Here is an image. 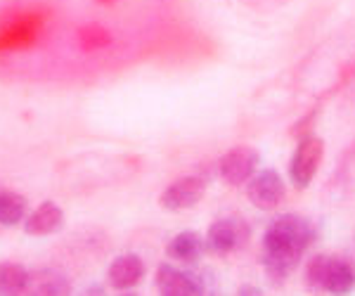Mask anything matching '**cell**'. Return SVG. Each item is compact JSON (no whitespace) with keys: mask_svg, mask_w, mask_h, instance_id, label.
<instances>
[{"mask_svg":"<svg viewBox=\"0 0 355 296\" xmlns=\"http://www.w3.org/2000/svg\"><path fill=\"white\" fill-rule=\"evenodd\" d=\"M315 240L311 220L296 214H284L275 218L263 237V265L272 282H284L299 268L303 254Z\"/></svg>","mask_w":355,"mask_h":296,"instance_id":"cell-1","label":"cell"},{"mask_svg":"<svg viewBox=\"0 0 355 296\" xmlns=\"http://www.w3.org/2000/svg\"><path fill=\"white\" fill-rule=\"evenodd\" d=\"M159 294L164 296H202L206 294V275L202 270H182L178 265L162 263L154 277Z\"/></svg>","mask_w":355,"mask_h":296,"instance_id":"cell-2","label":"cell"},{"mask_svg":"<svg viewBox=\"0 0 355 296\" xmlns=\"http://www.w3.org/2000/svg\"><path fill=\"white\" fill-rule=\"evenodd\" d=\"M249 242V225L242 218H220L206 232V249L216 256H227Z\"/></svg>","mask_w":355,"mask_h":296,"instance_id":"cell-3","label":"cell"},{"mask_svg":"<svg viewBox=\"0 0 355 296\" xmlns=\"http://www.w3.org/2000/svg\"><path fill=\"white\" fill-rule=\"evenodd\" d=\"M324 157V142L320 138H303L296 147L294 157H291V164H289V178L299 190L308 187L313 183L315 173L320 168V162Z\"/></svg>","mask_w":355,"mask_h":296,"instance_id":"cell-4","label":"cell"},{"mask_svg":"<svg viewBox=\"0 0 355 296\" xmlns=\"http://www.w3.org/2000/svg\"><path fill=\"white\" fill-rule=\"evenodd\" d=\"M246 197L261 211H272L284 199V180L275 168L254 173L246 183Z\"/></svg>","mask_w":355,"mask_h":296,"instance_id":"cell-5","label":"cell"},{"mask_svg":"<svg viewBox=\"0 0 355 296\" xmlns=\"http://www.w3.org/2000/svg\"><path fill=\"white\" fill-rule=\"evenodd\" d=\"M206 178H202V175H182L162 192L159 204L166 211H187V209L197 207L202 202Z\"/></svg>","mask_w":355,"mask_h":296,"instance_id":"cell-6","label":"cell"},{"mask_svg":"<svg viewBox=\"0 0 355 296\" xmlns=\"http://www.w3.org/2000/svg\"><path fill=\"white\" fill-rule=\"evenodd\" d=\"M259 159L261 157L254 147H246V145L234 147V150L220 157V162H218L220 178L232 187L246 185L251 175L256 173V168H259Z\"/></svg>","mask_w":355,"mask_h":296,"instance_id":"cell-7","label":"cell"},{"mask_svg":"<svg viewBox=\"0 0 355 296\" xmlns=\"http://www.w3.org/2000/svg\"><path fill=\"white\" fill-rule=\"evenodd\" d=\"M145 277V261L137 254H121L110 263L107 268V282L116 292H125V289H133L142 282Z\"/></svg>","mask_w":355,"mask_h":296,"instance_id":"cell-8","label":"cell"},{"mask_svg":"<svg viewBox=\"0 0 355 296\" xmlns=\"http://www.w3.org/2000/svg\"><path fill=\"white\" fill-rule=\"evenodd\" d=\"M64 227V211L55 202H43L36 211L26 214L24 232L31 237H45Z\"/></svg>","mask_w":355,"mask_h":296,"instance_id":"cell-9","label":"cell"},{"mask_svg":"<svg viewBox=\"0 0 355 296\" xmlns=\"http://www.w3.org/2000/svg\"><path fill=\"white\" fill-rule=\"evenodd\" d=\"M355 287V265L343 256H329L327 277H324V294L346 296Z\"/></svg>","mask_w":355,"mask_h":296,"instance_id":"cell-10","label":"cell"},{"mask_svg":"<svg viewBox=\"0 0 355 296\" xmlns=\"http://www.w3.org/2000/svg\"><path fill=\"white\" fill-rule=\"evenodd\" d=\"M204 249L206 244L202 240V235L194 230H182L178 232V235L166 244V254L171 256L173 261H180V263H197L199 259L204 256Z\"/></svg>","mask_w":355,"mask_h":296,"instance_id":"cell-11","label":"cell"},{"mask_svg":"<svg viewBox=\"0 0 355 296\" xmlns=\"http://www.w3.org/2000/svg\"><path fill=\"white\" fill-rule=\"evenodd\" d=\"M28 289L33 294L41 296H67L71 294V284L60 270L53 268H41V270H31L28 277Z\"/></svg>","mask_w":355,"mask_h":296,"instance_id":"cell-12","label":"cell"},{"mask_svg":"<svg viewBox=\"0 0 355 296\" xmlns=\"http://www.w3.org/2000/svg\"><path fill=\"white\" fill-rule=\"evenodd\" d=\"M28 277H31V270L21 263H12V261L0 263V296H17L28 292Z\"/></svg>","mask_w":355,"mask_h":296,"instance_id":"cell-13","label":"cell"},{"mask_svg":"<svg viewBox=\"0 0 355 296\" xmlns=\"http://www.w3.org/2000/svg\"><path fill=\"white\" fill-rule=\"evenodd\" d=\"M28 211L26 197L12 190H0V225L3 227H17L24 223Z\"/></svg>","mask_w":355,"mask_h":296,"instance_id":"cell-14","label":"cell"},{"mask_svg":"<svg viewBox=\"0 0 355 296\" xmlns=\"http://www.w3.org/2000/svg\"><path fill=\"white\" fill-rule=\"evenodd\" d=\"M327 265H329V256H315L311 259L306 268V282L311 287V292L322 294L324 292V277H327Z\"/></svg>","mask_w":355,"mask_h":296,"instance_id":"cell-15","label":"cell"},{"mask_svg":"<svg viewBox=\"0 0 355 296\" xmlns=\"http://www.w3.org/2000/svg\"><path fill=\"white\" fill-rule=\"evenodd\" d=\"M78 41L85 50H95V48H105L110 43V33L105 31L102 26L97 24H90V26H83L78 31Z\"/></svg>","mask_w":355,"mask_h":296,"instance_id":"cell-16","label":"cell"},{"mask_svg":"<svg viewBox=\"0 0 355 296\" xmlns=\"http://www.w3.org/2000/svg\"><path fill=\"white\" fill-rule=\"evenodd\" d=\"M83 294H105V287H100V284H95V287H88V289H85V292Z\"/></svg>","mask_w":355,"mask_h":296,"instance_id":"cell-17","label":"cell"},{"mask_svg":"<svg viewBox=\"0 0 355 296\" xmlns=\"http://www.w3.org/2000/svg\"><path fill=\"white\" fill-rule=\"evenodd\" d=\"M239 294H261V289H256V287H242V289H239Z\"/></svg>","mask_w":355,"mask_h":296,"instance_id":"cell-18","label":"cell"},{"mask_svg":"<svg viewBox=\"0 0 355 296\" xmlns=\"http://www.w3.org/2000/svg\"><path fill=\"white\" fill-rule=\"evenodd\" d=\"M102 3H107V0H102Z\"/></svg>","mask_w":355,"mask_h":296,"instance_id":"cell-19","label":"cell"}]
</instances>
